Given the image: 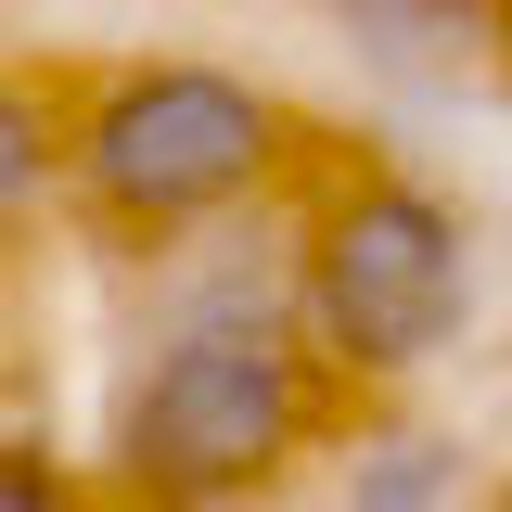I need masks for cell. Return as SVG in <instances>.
Returning a JSON list of instances; mask_svg holds the SVG:
<instances>
[{
	"label": "cell",
	"instance_id": "1",
	"mask_svg": "<svg viewBox=\"0 0 512 512\" xmlns=\"http://www.w3.org/2000/svg\"><path fill=\"white\" fill-rule=\"evenodd\" d=\"M320 410V346H308V269L282 244H231L205 218V244L167 256L154 320L128 346L116 384V487L154 512H205L282 474Z\"/></svg>",
	"mask_w": 512,
	"mask_h": 512
},
{
	"label": "cell",
	"instance_id": "2",
	"mask_svg": "<svg viewBox=\"0 0 512 512\" xmlns=\"http://www.w3.org/2000/svg\"><path fill=\"white\" fill-rule=\"evenodd\" d=\"M282 154H295V116L256 77H231V64H128L116 90L64 128L77 205L116 218V231H154V244L256 205L282 180Z\"/></svg>",
	"mask_w": 512,
	"mask_h": 512
},
{
	"label": "cell",
	"instance_id": "3",
	"mask_svg": "<svg viewBox=\"0 0 512 512\" xmlns=\"http://www.w3.org/2000/svg\"><path fill=\"white\" fill-rule=\"evenodd\" d=\"M308 346L359 384H397L474 333V218L410 180H346L308 218Z\"/></svg>",
	"mask_w": 512,
	"mask_h": 512
},
{
	"label": "cell",
	"instance_id": "4",
	"mask_svg": "<svg viewBox=\"0 0 512 512\" xmlns=\"http://www.w3.org/2000/svg\"><path fill=\"white\" fill-rule=\"evenodd\" d=\"M333 26H346V64L410 103H448L500 64V0H333Z\"/></svg>",
	"mask_w": 512,
	"mask_h": 512
},
{
	"label": "cell",
	"instance_id": "5",
	"mask_svg": "<svg viewBox=\"0 0 512 512\" xmlns=\"http://www.w3.org/2000/svg\"><path fill=\"white\" fill-rule=\"evenodd\" d=\"M64 180V128H52V103L26 90V77H0V244L39 218V192Z\"/></svg>",
	"mask_w": 512,
	"mask_h": 512
},
{
	"label": "cell",
	"instance_id": "6",
	"mask_svg": "<svg viewBox=\"0 0 512 512\" xmlns=\"http://www.w3.org/2000/svg\"><path fill=\"white\" fill-rule=\"evenodd\" d=\"M436 500H448V448L436 436H384L346 474V512H436Z\"/></svg>",
	"mask_w": 512,
	"mask_h": 512
},
{
	"label": "cell",
	"instance_id": "7",
	"mask_svg": "<svg viewBox=\"0 0 512 512\" xmlns=\"http://www.w3.org/2000/svg\"><path fill=\"white\" fill-rule=\"evenodd\" d=\"M0 512H77V487H64L39 448H13V436H0Z\"/></svg>",
	"mask_w": 512,
	"mask_h": 512
}]
</instances>
